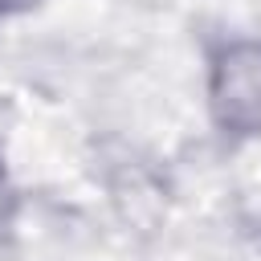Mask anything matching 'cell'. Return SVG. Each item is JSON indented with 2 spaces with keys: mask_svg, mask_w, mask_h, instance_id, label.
Returning <instances> with one entry per match:
<instances>
[{
  "mask_svg": "<svg viewBox=\"0 0 261 261\" xmlns=\"http://www.w3.org/2000/svg\"><path fill=\"white\" fill-rule=\"evenodd\" d=\"M204 102L228 143L261 139V37H228L208 49Z\"/></svg>",
  "mask_w": 261,
  "mask_h": 261,
  "instance_id": "cell-1",
  "label": "cell"
},
{
  "mask_svg": "<svg viewBox=\"0 0 261 261\" xmlns=\"http://www.w3.org/2000/svg\"><path fill=\"white\" fill-rule=\"evenodd\" d=\"M12 220H16V192H12V184H8L4 171H0V241L8 237Z\"/></svg>",
  "mask_w": 261,
  "mask_h": 261,
  "instance_id": "cell-2",
  "label": "cell"
},
{
  "mask_svg": "<svg viewBox=\"0 0 261 261\" xmlns=\"http://www.w3.org/2000/svg\"><path fill=\"white\" fill-rule=\"evenodd\" d=\"M45 0H0V16H20V12H33Z\"/></svg>",
  "mask_w": 261,
  "mask_h": 261,
  "instance_id": "cell-3",
  "label": "cell"
},
{
  "mask_svg": "<svg viewBox=\"0 0 261 261\" xmlns=\"http://www.w3.org/2000/svg\"><path fill=\"white\" fill-rule=\"evenodd\" d=\"M0 171H4V167H0Z\"/></svg>",
  "mask_w": 261,
  "mask_h": 261,
  "instance_id": "cell-4",
  "label": "cell"
}]
</instances>
